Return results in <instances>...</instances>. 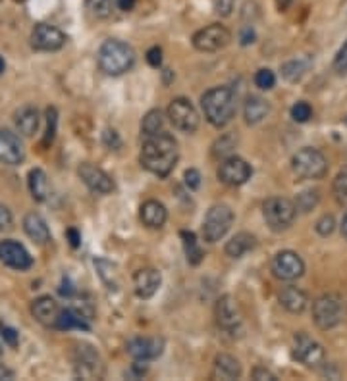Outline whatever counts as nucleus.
<instances>
[{
  "instance_id": "1",
  "label": "nucleus",
  "mask_w": 347,
  "mask_h": 381,
  "mask_svg": "<svg viewBox=\"0 0 347 381\" xmlns=\"http://www.w3.org/2000/svg\"><path fill=\"white\" fill-rule=\"evenodd\" d=\"M180 151H178V141L170 133H158L153 137H147L141 149V166L147 172L154 173L158 177L170 175L178 164Z\"/></svg>"
},
{
  "instance_id": "2",
  "label": "nucleus",
  "mask_w": 347,
  "mask_h": 381,
  "mask_svg": "<svg viewBox=\"0 0 347 381\" xmlns=\"http://www.w3.org/2000/svg\"><path fill=\"white\" fill-rule=\"evenodd\" d=\"M201 106L209 124L214 127H224L230 124L238 110L235 93L230 87H212L202 95Z\"/></svg>"
},
{
  "instance_id": "3",
  "label": "nucleus",
  "mask_w": 347,
  "mask_h": 381,
  "mask_svg": "<svg viewBox=\"0 0 347 381\" xmlns=\"http://www.w3.org/2000/svg\"><path fill=\"white\" fill-rule=\"evenodd\" d=\"M98 67L106 76H124L135 64V50L124 41L108 39L98 48Z\"/></svg>"
},
{
  "instance_id": "4",
  "label": "nucleus",
  "mask_w": 347,
  "mask_h": 381,
  "mask_svg": "<svg viewBox=\"0 0 347 381\" xmlns=\"http://www.w3.org/2000/svg\"><path fill=\"white\" fill-rule=\"evenodd\" d=\"M291 170L301 179H320L328 173V158L318 149L305 146L293 154Z\"/></svg>"
},
{
  "instance_id": "5",
  "label": "nucleus",
  "mask_w": 347,
  "mask_h": 381,
  "mask_svg": "<svg viewBox=\"0 0 347 381\" xmlns=\"http://www.w3.org/2000/svg\"><path fill=\"white\" fill-rule=\"evenodd\" d=\"M262 216L272 231H286L295 221L297 208L295 202L286 197H270L262 204Z\"/></svg>"
},
{
  "instance_id": "6",
  "label": "nucleus",
  "mask_w": 347,
  "mask_h": 381,
  "mask_svg": "<svg viewBox=\"0 0 347 381\" xmlns=\"http://www.w3.org/2000/svg\"><path fill=\"white\" fill-rule=\"evenodd\" d=\"M344 301L334 293L320 295L313 303V320L320 329H334L344 320Z\"/></svg>"
},
{
  "instance_id": "7",
  "label": "nucleus",
  "mask_w": 347,
  "mask_h": 381,
  "mask_svg": "<svg viewBox=\"0 0 347 381\" xmlns=\"http://www.w3.org/2000/svg\"><path fill=\"white\" fill-rule=\"evenodd\" d=\"M233 224V212L226 204H214L202 219V239L207 243H218L226 237Z\"/></svg>"
},
{
  "instance_id": "8",
  "label": "nucleus",
  "mask_w": 347,
  "mask_h": 381,
  "mask_svg": "<svg viewBox=\"0 0 347 381\" xmlns=\"http://www.w3.org/2000/svg\"><path fill=\"white\" fill-rule=\"evenodd\" d=\"M168 118L176 129H180L183 133H193L199 127V112L195 110L189 98H174L168 106Z\"/></svg>"
},
{
  "instance_id": "9",
  "label": "nucleus",
  "mask_w": 347,
  "mask_h": 381,
  "mask_svg": "<svg viewBox=\"0 0 347 381\" xmlns=\"http://www.w3.org/2000/svg\"><path fill=\"white\" fill-rule=\"evenodd\" d=\"M293 358L305 364L307 368H318L326 362V353H324L322 345L301 331L293 339Z\"/></svg>"
},
{
  "instance_id": "10",
  "label": "nucleus",
  "mask_w": 347,
  "mask_h": 381,
  "mask_svg": "<svg viewBox=\"0 0 347 381\" xmlns=\"http://www.w3.org/2000/svg\"><path fill=\"white\" fill-rule=\"evenodd\" d=\"M231 41V33L220 23H211L207 28L199 29L193 35V47L201 52H216L220 48L228 47Z\"/></svg>"
},
{
  "instance_id": "11",
  "label": "nucleus",
  "mask_w": 347,
  "mask_h": 381,
  "mask_svg": "<svg viewBox=\"0 0 347 381\" xmlns=\"http://www.w3.org/2000/svg\"><path fill=\"white\" fill-rule=\"evenodd\" d=\"M270 270L274 277H278L280 281H295L305 274V262L293 250H282L276 257L272 258Z\"/></svg>"
},
{
  "instance_id": "12",
  "label": "nucleus",
  "mask_w": 347,
  "mask_h": 381,
  "mask_svg": "<svg viewBox=\"0 0 347 381\" xmlns=\"http://www.w3.org/2000/svg\"><path fill=\"white\" fill-rule=\"evenodd\" d=\"M66 33L48 23H37L31 31V47L39 52H56L66 45Z\"/></svg>"
},
{
  "instance_id": "13",
  "label": "nucleus",
  "mask_w": 347,
  "mask_h": 381,
  "mask_svg": "<svg viewBox=\"0 0 347 381\" xmlns=\"http://www.w3.org/2000/svg\"><path fill=\"white\" fill-rule=\"evenodd\" d=\"M76 375L83 380H101L105 375L103 360L91 345H79L76 353Z\"/></svg>"
},
{
  "instance_id": "14",
  "label": "nucleus",
  "mask_w": 347,
  "mask_h": 381,
  "mask_svg": "<svg viewBox=\"0 0 347 381\" xmlns=\"http://www.w3.org/2000/svg\"><path fill=\"white\" fill-rule=\"evenodd\" d=\"M251 173H253V168L249 164L245 162L240 156H228L224 158L218 168V177H220L222 183L230 185V187H240L243 183H247V179H251Z\"/></svg>"
},
{
  "instance_id": "15",
  "label": "nucleus",
  "mask_w": 347,
  "mask_h": 381,
  "mask_svg": "<svg viewBox=\"0 0 347 381\" xmlns=\"http://www.w3.org/2000/svg\"><path fill=\"white\" fill-rule=\"evenodd\" d=\"M0 262L12 270H18V272H25L33 266V258L29 254L28 248L12 239H6L0 243Z\"/></svg>"
},
{
  "instance_id": "16",
  "label": "nucleus",
  "mask_w": 347,
  "mask_h": 381,
  "mask_svg": "<svg viewBox=\"0 0 347 381\" xmlns=\"http://www.w3.org/2000/svg\"><path fill=\"white\" fill-rule=\"evenodd\" d=\"M77 175L81 177V182L85 183L89 189L96 193V195H108L114 190V182L112 177L101 170L98 166L91 162H83L79 168H77Z\"/></svg>"
},
{
  "instance_id": "17",
  "label": "nucleus",
  "mask_w": 347,
  "mask_h": 381,
  "mask_svg": "<svg viewBox=\"0 0 347 381\" xmlns=\"http://www.w3.org/2000/svg\"><path fill=\"white\" fill-rule=\"evenodd\" d=\"M125 351L134 360L149 362V360H154L162 354L164 339L162 337H134L127 343Z\"/></svg>"
},
{
  "instance_id": "18",
  "label": "nucleus",
  "mask_w": 347,
  "mask_h": 381,
  "mask_svg": "<svg viewBox=\"0 0 347 381\" xmlns=\"http://www.w3.org/2000/svg\"><path fill=\"white\" fill-rule=\"evenodd\" d=\"M216 324L226 331H233L241 325V308L231 295H224L216 303Z\"/></svg>"
},
{
  "instance_id": "19",
  "label": "nucleus",
  "mask_w": 347,
  "mask_h": 381,
  "mask_svg": "<svg viewBox=\"0 0 347 381\" xmlns=\"http://www.w3.org/2000/svg\"><path fill=\"white\" fill-rule=\"evenodd\" d=\"M23 158L25 153L18 135L12 133L10 129H0V162L6 166H18L23 162Z\"/></svg>"
},
{
  "instance_id": "20",
  "label": "nucleus",
  "mask_w": 347,
  "mask_h": 381,
  "mask_svg": "<svg viewBox=\"0 0 347 381\" xmlns=\"http://www.w3.org/2000/svg\"><path fill=\"white\" fill-rule=\"evenodd\" d=\"M162 276L154 268H143L134 274V291L139 298H151L160 289Z\"/></svg>"
},
{
  "instance_id": "21",
  "label": "nucleus",
  "mask_w": 347,
  "mask_h": 381,
  "mask_svg": "<svg viewBox=\"0 0 347 381\" xmlns=\"http://www.w3.org/2000/svg\"><path fill=\"white\" fill-rule=\"evenodd\" d=\"M60 310L62 308L58 306L56 301L48 295L39 296V298L33 301V305H31V314L35 316V320L41 322L43 325H52V327L56 324Z\"/></svg>"
},
{
  "instance_id": "22",
  "label": "nucleus",
  "mask_w": 347,
  "mask_h": 381,
  "mask_svg": "<svg viewBox=\"0 0 347 381\" xmlns=\"http://www.w3.org/2000/svg\"><path fill=\"white\" fill-rule=\"evenodd\" d=\"M278 298H280V305L284 306L288 312H291V314H301L308 305L307 293L295 285L284 287V289L280 291Z\"/></svg>"
},
{
  "instance_id": "23",
  "label": "nucleus",
  "mask_w": 347,
  "mask_h": 381,
  "mask_svg": "<svg viewBox=\"0 0 347 381\" xmlns=\"http://www.w3.org/2000/svg\"><path fill=\"white\" fill-rule=\"evenodd\" d=\"M23 229H25L28 237L35 241L37 245H47L50 241V229H48L45 218L37 212H29L23 218Z\"/></svg>"
},
{
  "instance_id": "24",
  "label": "nucleus",
  "mask_w": 347,
  "mask_h": 381,
  "mask_svg": "<svg viewBox=\"0 0 347 381\" xmlns=\"http://www.w3.org/2000/svg\"><path fill=\"white\" fill-rule=\"evenodd\" d=\"M139 216H141V221L147 228L160 229L166 224V219H168V210L158 200H147L141 206Z\"/></svg>"
},
{
  "instance_id": "25",
  "label": "nucleus",
  "mask_w": 347,
  "mask_h": 381,
  "mask_svg": "<svg viewBox=\"0 0 347 381\" xmlns=\"http://www.w3.org/2000/svg\"><path fill=\"white\" fill-rule=\"evenodd\" d=\"M39 125H41V116L35 106H23L16 112V127L21 135L33 137L39 131Z\"/></svg>"
},
{
  "instance_id": "26",
  "label": "nucleus",
  "mask_w": 347,
  "mask_h": 381,
  "mask_svg": "<svg viewBox=\"0 0 347 381\" xmlns=\"http://www.w3.org/2000/svg\"><path fill=\"white\" fill-rule=\"evenodd\" d=\"M255 247H257V237L247 233V231H241V233L233 235V237L226 243L224 252L230 258H241L245 257L247 252H251Z\"/></svg>"
},
{
  "instance_id": "27",
  "label": "nucleus",
  "mask_w": 347,
  "mask_h": 381,
  "mask_svg": "<svg viewBox=\"0 0 347 381\" xmlns=\"http://www.w3.org/2000/svg\"><path fill=\"white\" fill-rule=\"evenodd\" d=\"M56 329L60 331H70V329H83V331H89V320H85L83 316L77 312L76 308H62L60 314H58L56 324H54Z\"/></svg>"
},
{
  "instance_id": "28",
  "label": "nucleus",
  "mask_w": 347,
  "mask_h": 381,
  "mask_svg": "<svg viewBox=\"0 0 347 381\" xmlns=\"http://www.w3.org/2000/svg\"><path fill=\"white\" fill-rule=\"evenodd\" d=\"M270 114V105L262 98V96H249L245 108H243V116H245V122L249 125L260 124L266 116Z\"/></svg>"
},
{
  "instance_id": "29",
  "label": "nucleus",
  "mask_w": 347,
  "mask_h": 381,
  "mask_svg": "<svg viewBox=\"0 0 347 381\" xmlns=\"http://www.w3.org/2000/svg\"><path fill=\"white\" fill-rule=\"evenodd\" d=\"M214 372L220 380H238L241 378V364L231 354H218L214 360Z\"/></svg>"
},
{
  "instance_id": "30",
  "label": "nucleus",
  "mask_w": 347,
  "mask_h": 381,
  "mask_svg": "<svg viewBox=\"0 0 347 381\" xmlns=\"http://www.w3.org/2000/svg\"><path fill=\"white\" fill-rule=\"evenodd\" d=\"M28 185H29V190H31V197L37 200V202L47 200L48 177H47V173L43 172L41 168H33V170L29 172Z\"/></svg>"
},
{
  "instance_id": "31",
  "label": "nucleus",
  "mask_w": 347,
  "mask_h": 381,
  "mask_svg": "<svg viewBox=\"0 0 347 381\" xmlns=\"http://www.w3.org/2000/svg\"><path fill=\"white\" fill-rule=\"evenodd\" d=\"M311 64H313V60L308 56L293 58V60H289V62H286L282 66V76L286 77L288 81H291V83H295V81H299L301 77L307 74Z\"/></svg>"
},
{
  "instance_id": "32",
  "label": "nucleus",
  "mask_w": 347,
  "mask_h": 381,
  "mask_svg": "<svg viewBox=\"0 0 347 381\" xmlns=\"http://www.w3.org/2000/svg\"><path fill=\"white\" fill-rule=\"evenodd\" d=\"M180 237L183 241V250H185V257H187V262L191 266H197L202 262V248L199 247V241H197V235L193 231H182Z\"/></svg>"
},
{
  "instance_id": "33",
  "label": "nucleus",
  "mask_w": 347,
  "mask_h": 381,
  "mask_svg": "<svg viewBox=\"0 0 347 381\" xmlns=\"http://www.w3.org/2000/svg\"><path fill=\"white\" fill-rule=\"evenodd\" d=\"M162 127L164 114L158 108H154V110L145 114L143 122H141V133H143L145 137H153V135L162 133Z\"/></svg>"
},
{
  "instance_id": "34",
  "label": "nucleus",
  "mask_w": 347,
  "mask_h": 381,
  "mask_svg": "<svg viewBox=\"0 0 347 381\" xmlns=\"http://www.w3.org/2000/svg\"><path fill=\"white\" fill-rule=\"evenodd\" d=\"M95 266L98 270V276L101 279L105 281V285L110 289V291H116L118 285H120V281H118V272H116V266L112 262H108V260H103V258H98L95 260Z\"/></svg>"
},
{
  "instance_id": "35",
  "label": "nucleus",
  "mask_w": 347,
  "mask_h": 381,
  "mask_svg": "<svg viewBox=\"0 0 347 381\" xmlns=\"http://www.w3.org/2000/svg\"><path fill=\"white\" fill-rule=\"evenodd\" d=\"M320 202V190L318 189H307L301 190L295 197V208L303 214H307L313 208H317V204Z\"/></svg>"
},
{
  "instance_id": "36",
  "label": "nucleus",
  "mask_w": 347,
  "mask_h": 381,
  "mask_svg": "<svg viewBox=\"0 0 347 381\" xmlns=\"http://www.w3.org/2000/svg\"><path fill=\"white\" fill-rule=\"evenodd\" d=\"M235 144H238V137H235V135H222L220 139L212 144V154H214L216 158H220V156L222 158H228V156H231V153H233Z\"/></svg>"
},
{
  "instance_id": "37",
  "label": "nucleus",
  "mask_w": 347,
  "mask_h": 381,
  "mask_svg": "<svg viewBox=\"0 0 347 381\" xmlns=\"http://www.w3.org/2000/svg\"><path fill=\"white\" fill-rule=\"evenodd\" d=\"M332 190L339 204H347V168L337 173L336 179L332 183Z\"/></svg>"
},
{
  "instance_id": "38",
  "label": "nucleus",
  "mask_w": 347,
  "mask_h": 381,
  "mask_svg": "<svg viewBox=\"0 0 347 381\" xmlns=\"http://www.w3.org/2000/svg\"><path fill=\"white\" fill-rule=\"evenodd\" d=\"M87 10L95 18H108L112 14V0H87Z\"/></svg>"
},
{
  "instance_id": "39",
  "label": "nucleus",
  "mask_w": 347,
  "mask_h": 381,
  "mask_svg": "<svg viewBox=\"0 0 347 381\" xmlns=\"http://www.w3.org/2000/svg\"><path fill=\"white\" fill-rule=\"evenodd\" d=\"M255 85L262 89V91H270L272 87L276 85V76H274V72L269 69V67H262L259 69L257 74H255Z\"/></svg>"
},
{
  "instance_id": "40",
  "label": "nucleus",
  "mask_w": 347,
  "mask_h": 381,
  "mask_svg": "<svg viewBox=\"0 0 347 381\" xmlns=\"http://www.w3.org/2000/svg\"><path fill=\"white\" fill-rule=\"evenodd\" d=\"M56 125H58L56 108H48L47 110V133H45V141H43L45 146L52 144V141H54V137H56Z\"/></svg>"
},
{
  "instance_id": "41",
  "label": "nucleus",
  "mask_w": 347,
  "mask_h": 381,
  "mask_svg": "<svg viewBox=\"0 0 347 381\" xmlns=\"http://www.w3.org/2000/svg\"><path fill=\"white\" fill-rule=\"evenodd\" d=\"M311 116H313V108L308 102H297V105L291 106V118L297 122V124H305L311 120Z\"/></svg>"
},
{
  "instance_id": "42",
  "label": "nucleus",
  "mask_w": 347,
  "mask_h": 381,
  "mask_svg": "<svg viewBox=\"0 0 347 381\" xmlns=\"http://www.w3.org/2000/svg\"><path fill=\"white\" fill-rule=\"evenodd\" d=\"M317 233L318 235H322V237H328V235H332L334 233V229H336V219L332 214H324L322 218L317 221Z\"/></svg>"
},
{
  "instance_id": "43",
  "label": "nucleus",
  "mask_w": 347,
  "mask_h": 381,
  "mask_svg": "<svg viewBox=\"0 0 347 381\" xmlns=\"http://www.w3.org/2000/svg\"><path fill=\"white\" fill-rule=\"evenodd\" d=\"M334 72L339 76L347 74V41L344 43V47L337 50L336 58H334Z\"/></svg>"
},
{
  "instance_id": "44",
  "label": "nucleus",
  "mask_w": 347,
  "mask_h": 381,
  "mask_svg": "<svg viewBox=\"0 0 347 381\" xmlns=\"http://www.w3.org/2000/svg\"><path fill=\"white\" fill-rule=\"evenodd\" d=\"M0 335L4 337V341L12 347V349H16L18 347V341H19V334L14 329V327H10V325H4L0 324Z\"/></svg>"
},
{
  "instance_id": "45",
  "label": "nucleus",
  "mask_w": 347,
  "mask_h": 381,
  "mask_svg": "<svg viewBox=\"0 0 347 381\" xmlns=\"http://www.w3.org/2000/svg\"><path fill=\"white\" fill-rule=\"evenodd\" d=\"M103 143H105L108 149L116 151V149L122 146V139H120V135H118V131H114V129H105V133H103Z\"/></svg>"
},
{
  "instance_id": "46",
  "label": "nucleus",
  "mask_w": 347,
  "mask_h": 381,
  "mask_svg": "<svg viewBox=\"0 0 347 381\" xmlns=\"http://www.w3.org/2000/svg\"><path fill=\"white\" fill-rule=\"evenodd\" d=\"M233 6H235V0H214V10H216V14L222 16V18L231 16Z\"/></svg>"
},
{
  "instance_id": "47",
  "label": "nucleus",
  "mask_w": 347,
  "mask_h": 381,
  "mask_svg": "<svg viewBox=\"0 0 347 381\" xmlns=\"http://www.w3.org/2000/svg\"><path fill=\"white\" fill-rule=\"evenodd\" d=\"M185 185L189 187L191 190L199 189L201 187V173H199V170H195V168H189L187 172H185Z\"/></svg>"
},
{
  "instance_id": "48",
  "label": "nucleus",
  "mask_w": 347,
  "mask_h": 381,
  "mask_svg": "<svg viewBox=\"0 0 347 381\" xmlns=\"http://www.w3.org/2000/svg\"><path fill=\"white\" fill-rule=\"evenodd\" d=\"M14 226V216L8 210V206L0 204V231H8Z\"/></svg>"
},
{
  "instance_id": "49",
  "label": "nucleus",
  "mask_w": 347,
  "mask_h": 381,
  "mask_svg": "<svg viewBox=\"0 0 347 381\" xmlns=\"http://www.w3.org/2000/svg\"><path fill=\"white\" fill-rule=\"evenodd\" d=\"M147 62H149V66H153V67L162 66V48L160 47L149 48V50H147Z\"/></svg>"
},
{
  "instance_id": "50",
  "label": "nucleus",
  "mask_w": 347,
  "mask_h": 381,
  "mask_svg": "<svg viewBox=\"0 0 347 381\" xmlns=\"http://www.w3.org/2000/svg\"><path fill=\"white\" fill-rule=\"evenodd\" d=\"M253 380L257 381H276V373H272L266 368H262V366H257L255 370H253Z\"/></svg>"
},
{
  "instance_id": "51",
  "label": "nucleus",
  "mask_w": 347,
  "mask_h": 381,
  "mask_svg": "<svg viewBox=\"0 0 347 381\" xmlns=\"http://www.w3.org/2000/svg\"><path fill=\"white\" fill-rule=\"evenodd\" d=\"M255 39H257V35H255V29L251 28V25H245V28L241 29L240 33V41L243 47H247V45H253L255 43Z\"/></svg>"
},
{
  "instance_id": "52",
  "label": "nucleus",
  "mask_w": 347,
  "mask_h": 381,
  "mask_svg": "<svg viewBox=\"0 0 347 381\" xmlns=\"http://www.w3.org/2000/svg\"><path fill=\"white\" fill-rule=\"evenodd\" d=\"M60 295L66 296V298H72V296L76 295V287H74V283L67 279V277H64L62 279V287H60Z\"/></svg>"
},
{
  "instance_id": "53",
  "label": "nucleus",
  "mask_w": 347,
  "mask_h": 381,
  "mask_svg": "<svg viewBox=\"0 0 347 381\" xmlns=\"http://www.w3.org/2000/svg\"><path fill=\"white\" fill-rule=\"evenodd\" d=\"M66 237L70 239V245H72L74 248H77L79 245H81V235H79V231H77V229H74V228L67 229Z\"/></svg>"
},
{
  "instance_id": "54",
  "label": "nucleus",
  "mask_w": 347,
  "mask_h": 381,
  "mask_svg": "<svg viewBox=\"0 0 347 381\" xmlns=\"http://www.w3.org/2000/svg\"><path fill=\"white\" fill-rule=\"evenodd\" d=\"M116 2H118V8L122 12H132L137 4V0H116Z\"/></svg>"
},
{
  "instance_id": "55",
  "label": "nucleus",
  "mask_w": 347,
  "mask_h": 381,
  "mask_svg": "<svg viewBox=\"0 0 347 381\" xmlns=\"http://www.w3.org/2000/svg\"><path fill=\"white\" fill-rule=\"evenodd\" d=\"M0 380H14V372L6 366H0Z\"/></svg>"
},
{
  "instance_id": "56",
  "label": "nucleus",
  "mask_w": 347,
  "mask_h": 381,
  "mask_svg": "<svg viewBox=\"0 0 347 381\" xmlns=\"http://www.w3.org/2000/svg\"><path fill=\"white\" fill-rule=\"evenodd\" d=\"M291 4H293V0H276V6H278L280 12H286V10H289Z\"/></svg>"
},
{
  "instance_id": "57",
  "label": "nucleus",
  "mask_w": 347,
  "mask_h": 381,
  "mask_svg": "<svg viewBox=\"0 0 347 381\" xmlns=\"http://www.w3.org/2000/svg\"><path fill=\"white\" fill-rule=\"evenodd\" d=\"M341 235L347 241V212L344 214V218H341Z\"/></svg>"
},
{
  "instance_id": "58",
  "label": "nucleus",
  "mask_w": 347,
  "mask_h": 381,
  "mask_svg": "<svg viewBox=\"0 0 347 381\" xmlns=\"http://www.w3.org/2000/svg\"><path fill=\"white\" fill-rule=\"evenodd\" d=\"M4 69H6V62H4V58L0 56V74H2Z\"/></svg>"
},
{
  "instance_id": "59",
  "label": "nucleus",
  "mask_w": 347,
  "mask_h": 381,
  "mask_svg": "<svg viewBox=\"0 0 347 381\" xmlns=\"http://www.w3.org/2000/svg\"><path fill=\"white\" fill-rule=\"evenodd\" d=\"M14 2H25V0H14Z\"/></svg>"
},
{
  "instance_id": "60",
  "label": "nucleus",
  "mask_w": 347,
  "mask_h": 381,
  "mask_svg": "<svg viewBox=\"0 0 347 381\" xmlns=\"http://www.w3.org/2000/svg\"><path fill=\"white\" fill-rule=\"evenodd\" d=\"M0 354H2V347H0Z\"/></svg>"
},
{
  "instance_id": "61",
  "label": "nucleus",
  "mask_w": 347,
  "mask_h": 381,
  "mask_svg": "<svg viewBox=\"0 0 347 381\" xmlns=\"http://www.w3.org/2000/svg\"><path fill=\"white\" fill-rule=\"evenodd\" d=\"M346 124H347V118H346Z\"/></svg>"
}]
</instances>
